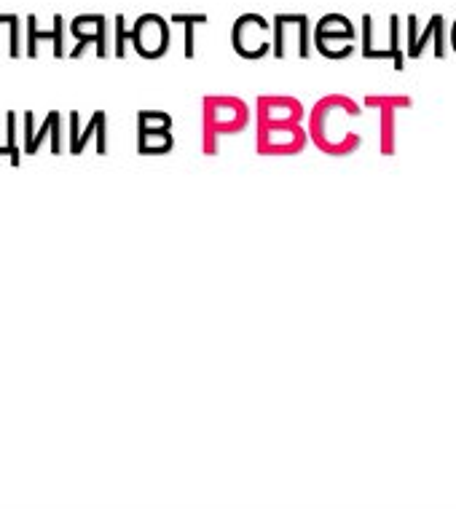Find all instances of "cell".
I'll use <instances>...</instances> for the list:
<instances>
[{
  "instance_id": "52a82bcc",
  "label": "cell",
  "mask_w": 456,
  "mask_h": 512,
  "mask_svg": "<svg viewBox=\"0 0 456 512\" xmlns=\"http://www.w3.org/2000/svg\"><path fill=\"white\" fill-rule=\"evenodd\" d=\"M25 30H27L25 54L30 59L38 57V46H41V43H51V49H54V57L57 59L68 57V51H65V35H68V27H65V17H62V14H54L49 30H41V27H38V17L30 14L25 22Z\"/></svg>"
},
{
  "instance_id": "4fadbf2b",
  "label": "cell",
  "mask_w": 456,
  "mask_h": 512,
  "mask_svg": "<svg viewBox=\"0 0 456 512\" xmlns=\"http://www.w3.org/2000/svg\"><path fill=\"white\" fill-rule=\"evenodd\" d=\"M129 43H132V27H127L124 14H116V17H113V57H127Z\"/></svg>"
},
{
  "instance_id": "3957f363",
  "label": "cell",
  "mask_w": 456,
  "mask_h": 512,
  "mask_svg": "<svg viewBox=\"0 0 456 512\" xmlns=\"http://www.w3.org/2000/svg\"><path fill=\"white\" fill-rule=\"evenodd\" d=\"M231 43L239 57L245 59H261L271 51V22L261 14H242L234 22L231 30Z\"/></svg>"
},
{
  "instance_id": "30bf717a",
  "label": "cell",
  "mask_w": 456,
  "mask_h": 512,
  "mask_svg": "<svg viewBox=\"0 0 456 512\" xmlns=\"http://www.w3.org/2000/svg\"><path fill=\"white\" fill-rule=\"evenodd\" d=\"M0 46H6L9 57H22V19L17 14H0Z\"/></svg>"
},
{
  "instance_id": "7c38bea8",
  "label": "cell",
  "mask_w": 456,
  "mask_h": 512,
  "mask_svg": "<svg viewBox=\"0 0 456 512\" xmlns=\"http://www.w3.org/2000/svg\"><path fill=\"white\" fill-rule=\"evenodd\" d=\"M46 135H60V113H49V118L43 121L41 132L38 135H27L25 132V153L33 156V153L41 151V143L46 140Z\"/></svg>"
},
{
  "instance_id": "9c48e42d",
  "label": "cell",
  "mask_w": 456,
  "mask_h": 512,
  "mask_svg": "<svg viewBox=\"0 0 456 512\" xmlns=\"http://www.w3.org/2000/svg\"><path fill=\"white\" fill-rule=\"evenodd\" d=\"M172 145H175V140H172L169 126L137 124V148H140V153H169Z\"/></svg>"
},
{
  "instance_id": "7a4b0ae2",
  "label": "cell",
  "mask_w": 456,
  "mask_h": 512,
  "mask_svg": "<svg viewBox=\"0 0 456 512\" xmlns=\"http://www.w3.org/2000/svg\"><path fill=\"white\" fill-rule=\"evenodd\" d=\"M357 30L344 14H325L314 27V46L322 57L347 59L355 54Z\"/></svg>"
},
{
  "instance_id": "6da1fadb",
  "label": "cell",
  "mask_w": 456,
  "mask_h": 512,
  "mask_svg": "<svg viewBox=\"0 0 456 512\" xmlns=\"http://www.w3.org/2000/svg\"><path fill=\"white\" fill-rule=\"evenodd\" d=\"M306 59L312 54V25L306 14H277L271 22V51L274 57L285 59L290 54Z\"/></svg>"
},
{
  "instance_id": "277c9868",
  "label": "cell",
  "mask_w": 456,
  "mask_h": 512,
  "mask_svg": "<svg viewBox=\"0 0 456 512\" xmlns=\"http://www.w3.org/2000/svg\"><path fill=\"white\" fill-rule=\"evenodd\" d=\"M172 27L161 14H143L132 25V46L140 57L161 59L169 51Z\"/></svg>"
},
{
  "instance_id": "ba28073f",
  "label": "cell",
  "mask_w": 456,
  "mask_h": 512,
  "mask_svg": "<svg viewBox=\"0 0 456 512\" xmlns=\"http://www.w3.org/2000/svg\"><path fill=\"white\" fill-rule=\"evenodd\" d=\"M94 135L108 143V129H105V113H102V110H100V113H94V116L89 118L86 129H81V126H78V113H70L68 140H70V153H73V156L84 153L86 140H89V137H94Z\"/></svg>"
},
{
  "instance_id": "5bb4252c",
  "label": "cell",
  "mask_w": 456,
  "mask_h": 512,
  "mask_svg": "<svg viewBox=\"0 0 456 512\" xmlns=\"http://www.w3.org/2000/svg\"><path fill=\"white\" fill-rule=\"evenodd\" d=\"M389 51H392V68L397 73H403L406 70V54L400 49V17L397 14L389 17Z\"/></svg>"
},
{
  "instance_id": "9a60e30c",
  "label": "cell",
  "mask_w": 456,
  "mask_h": 512,
  "mask_svg": "<svg viewBox=\"0 0 456 512\" xmlns=\"http://www.w3.org/2000/svg\"><path fill=\"white\" fill-rule=\"evenodd\" d=\"M137 124L140 126L161 124V126H169V129H172V118H169L167 113H156V110H140V113H137Z\"/></svg>"
},
{
  "instance_id": "5b68a950",
  "label": "cell",
  "mask_w": 456,
  "mask_h": 512,
  "mask_svg": "<svg viewBox=\"0 0 456 512\" xmlns=\"http://www.w3.org/2000/svg\"><path fill=\"white\" fill-rule=\"evenodd\" d=\"M68 30L78 41L76 49L68 51L70 59L81 57L89 46L97 49V57L100 59L110 57V22L105 14H78V17L70 22Z\"/></svg>"
},
{
  "instance_id": "8fae6325",
  "label": "cell",
  "mask_w": 456,
  "mask_h": 512,
  "mask_svg": "<svg viewBox=\"0 0 456 512\" xmlns=\"http://www.w3.org/2000/svg\"><path fill=\"white\" fill-rule=\"evenodd\" d=\"M207 25V14H172L169 19V27H183L186 35H183V54L186 59L196 57V27Z\"/></svg>"
},
{
  "instance_id": "2e32d148",
  "label": "cell",
  "mask_w": 456,
  "mask_h": 512,
  "mask_svg": "<svg viewBox=\"0 0 456 512\" xmlns=\"http://www.w3.org/2000/svg\"><path fill=\"white\" fill-rule=\"evenodd\" d=\"M448 46L456 51V19H454V25H451V35H448Z\"/></svg>"
},
{
  "instance_id": "8992f818",
  "label": "cell",
  "mask_w": 456,
  "mask_h": 512,
  "mask_svg": "<svg viewBox=\"0 0 456 512\" xmlns=\"http://www.w3.org/2000/svg\"><path fill=\"white\" fill-rule=\"evenodd\" d=\"M432 46L435 59L448 57V35H446V17L443 14H432L427 27L419 33V17L411 14L408 17V57L422 59L424 49Z\"/></svg>"
}]
</instances>
